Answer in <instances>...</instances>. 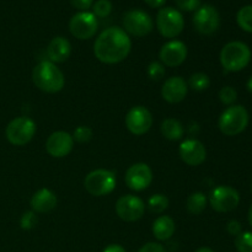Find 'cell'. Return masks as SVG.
<instances>
[{"label": "cell", "instance_id": "22", "mask_svg": "<svg viewBox=\"0 0 252 252\" xmlns=\"http://www.w3.org/2000/svg\"><path fill=\"white\" fill-rule=\"evenodd\" d=\"M160 130H161V134L171 142L182 139L185 134L184 126L176 118H166V120L162 121Z\"/></svg>", "mask_w": 252, "mask_h": 252}, {"label": "cell", "instance_id": "40", "mask_svg": "<svg viewBox=\"0 0 252 252\" xmlns=\"http://www.w3.org/2000/svg\"><path fill=\"white\" fill-rule=\"evenodd\" d=\"M248 219H249V224L251 225L252 228V203L250 206V208H249V214H248Z\"/></svg>", "mask_w": 252, "mask_h": 252}, {"label": "cell", "instance_id": "34", "mask_svg": "<svg viewBox=\"0 0 252 252\" xmlns=\"http://www.w3.org/2000/svg\"><path fill=\"white\" fill-rule=\"evenodd\" d=\"M226 231H228L230 235L238 236L239 234L243 233V226H241V223L239 220H230L228 224H226Z\"/></svg>", "mask_w": 252, "mask_h": 252}, {"label": "cell", "instance_id": "24", "mask_svg": "<svg viewBox=\"0 0 252 252\" xmlns=\"http://www.w3.org/2000/svg\"><path fill=\"white\" fill-rule=\"evenodd\" d=\"M169 198L162 193H155L148 199V209L153 214H162L169 208Z\"/></svg>", "mask_w": 252, "mask_h": 252}, {"label": "cell", "instance_id": "19", "mask_svg": "<svg viewBox=\"0 0 252 252\" xmlns=\"http://www.w3.org/2000/svg\"><path fill=\"white\" fill-rule=\"evenodd\" d=\"M71 54V44L65 37L57 36L49 42L47 47V56L48 61L54 64L64 63L69 59Z\"/></svg>", "mask_w": 252, "mask_h": 252}, {"label": "cell", "instance_id": "33", "mask_svg": "<svg viewBox=\"0 0 252 252\" xmlns=\"http://www.w3.org/2000/svg\"><path fill=\"white\" fill-rule=\"evenodd\" d=\"M175 2L181 11L186 12L197 11L202 5L201 0H175Z\"/></svg>", "mask_w": 252, "mask_h": 252}, {"label": "cell", "instance_id": "25", "mask_svg": "<svg viewBox=\"0 0 252 252\" xmlns=\"http://www.w3.org/2000/svg\"><path fill=\"white\" fill-rule=\"evenodd\" d=\"M236 22L243 31L252 33V5H245L239 10Z\"/></svg>", "mask_w": 252, "mask_h": 252}, {"label": "cell", "instance_id": "10", "mask_svg": "<svg viewBox=\"0 0 252 252\" xmlns=\"http://www.w3.org/2000/svg\"><path fill=\"white\" fill-rule=\"evenodd\" d=\"M98 29L97 17L90 11H80L69 21V31L80 41L93 38Z\"/></svg>", "mask_w": 252, "mask_h": 252}, {"label": "cell", "instance_id": "3", "mask_svg": "<svg viewBox=\"0 0 252 252\" xmlns=\"http://www.w3.org/2000/svg\"><path fill=\"white\" fill-rule=\"evenodd\" d=\"M219 61L224 70L230 73L241 71L251 62V49L244 42L231 41L221 48Z\"/></svg>", "mask_w": 252, "mask_h": 252}, {"label": "cell", "instance_id": "8", "mask_svg": "<svg viewBox=\"0 0 252 252\" xmlns=\"http://www.w3.org/2000/svg\"><path fill=\"white\" fill-rule=\"evenodd\" d=\"M208 202L218 213H228L238 208L240 203V193L234 187L220 185L212 189Z\"/></svg>", "mask_w": 252, "mask_h": 252}, {"label": "cell", "instance_id": "27", "mask_svg": "<svg viewBox=\"0 0 252 252\" xmlns=\"http://www.w3.org/2000/svg\"><path fill=\"white\" fill-rule=\"evenodd\" d=\"M238 252H252V231H243L235 238Z\"/></svg>", "mask_w": 252, "mask_h": 252}, {"label": "cell", "instance_id": "42", "mask_svg": "<svg viewBox=\"0 0 252 252\" xmlns=\"http://www.w3.org/2000/svg\"><path fill=\"white\" fill-rule=\"evenodd\" d=\"M251 191H252V184H251Z\"/></svg>", "mask_w": 252, "mask_h": 252}, {"label": "cell", "instance_id": "29", "mask_svg": "<svg viewBox=\"0 0 252 252\" xmlns=\"http://www.w3.org/2000/svg\"><path fill=\"white\" fill-rule=\"evenodd\" d=\"M147 73L148 76L150 78V80L159 81L164 78L166 70H165V65L161 62H152V63L148 65Z\"/></svg>", "mask_w": 252, "mask_h": 252}, {"label": "cell", "instance_id": "2", "mask_svg": "<svg viewBox=\"0 0 252 252\" xmlns=\"http://www.w3.org/2000/svg\"><path fill=\"white\" fill-rule=\"evenodd\" d=\"M32 80L39 90L47 94L59 93L65 85L63 71L57 66V64L49 61H42L34 66Z\"/></svg>", "mask_w": 252, "mask_h": 252}, {"label": "cell", "instance_id": "11", "mask_svg": "<svg viewBox=\"0 0 252 252\" xmlns=\"http://www.w3.org/2000/svg\"><path fill=\"white\" fill-rule=\"evenodd\" d=\"M193 26L198 33L203 36H211L220 26V15L218 10L209 4L201 5L193 15Z\"/></svg>", "mask_w": 252, "mask_h": 252}, {"label": "cell", "instance_id": "41", "mask_svg": "<svg viewBox=\"0 0 252 252\" xmlns=\"http://www.w3.org/2000/svg\"><path fill=\"white\" fill-rule=\"evenodd\" d=\"M196 252H214V251L209 248H199Z\"/></svg>", "mask_w": 252, "mask_h": 252}, {"label": "cell", "instance_id": "39", "mask_svg": "<svg viewBox=\"0 0 252 252\" xmlns=\"http://www.w3.org/2000/svg\"><path fill=\"white\" fill-rule=\"evenodd\" d=\"M246 89H248V91H250L252 94V75L249 78L248 83H246Z\"/></svg>", "mask_w": 252, "mask_h": 252}, {"label": "cell", "instance_id": "16", "mask_svg": "<svg viewBox=\"0 0 252 252\" xmlns=\"http://www.w3.org/2000/svg\"><path fill=\"white\" fill-rule=\"evenodd\" d=\"M179 155L189 166H199L207 159L206 147L197 139H186L180 144Z\"/></svg>", "mask_w": 252, "mask_h": 252}, {"label": "cell", "instance_id": "36", "mask_svg": "<svg viewBox=\"0 0 252 252\" xmlns=\"http://www.w3.org/2000/svg\"><path fill=\"white\" fill-rule=\"evenodd\" d=\"M71 5L80 11H88L94 4V0H70Z\"/></svg>", "mask_w": 252, "mask_h": 252}, {"label": "cell", "instance_id": "28", "mask_svg": "<svg viewBox=\"0 0 252 252\" xmlns=\"http://www.w3.org/2000/svg\"><path fill=\"white\" fill-rule=\"evenodd\" d=\"M219 100L223 105L233 106L238 100V91L233 86H224L219 91Z\"/></svg>", "mask_w": 252, "mask_h": 252}, {"label": "cell", "instance_id": "23", "mask_svg": "<svg viewBox=\"0 0 252 252\" xmlns=\"http://www.w3.org/2000/svg\"><path fill=\"white\" fill-rule=\"evenodd\" d=\"M208 203V198L203 192H194L189 194L186 202V208L192 216H199L204 212Z\"/></svg>", "mask_w": 252, "mask_h": 252}, {"label": "cell", "instance_id": "26", "mask_svg": "<svg viewBox=\"0 0 252 252\" xmlns=\"http://www.w3.org/2000/svg\"><path fill=\"white\" fill-rule=\"evenodd\" d=\"M187 85H189V89L191 88L194 91H204L211 85V79L204 73H194L189 76Z\"/></svg>", "mask_w": 252, "mask_h": 252}, {"label": "cell", "instance_id": "30", "mask_svg": "<svg viewBox=\"0 0 252 252\" xmlns=\"http://www.w3.org/2000/svg\"><path fill=\"white\" fill-rule=\"evenodd\" d=\"M112 11V2L110 0H97L93 4V14L96 17H107Z\"/></svg>", "mask_w": 252, "mask_h": 252}, {"label": "cell", "instance_id": "15", "mask_svg": "<svg viewBox=\"0 0 252 252\" xmlns=\"http://www.w3.org/2000/svg\"><path fill=\"white\" fill-rule=\"evenodd\" d=\"M187 54H189V51L184 42L179 39H171L161 47L159 52V58L165 66L176 68L186 61Z\"/></svg>", "mask_w": 252, "mask_h": 252}, {"label": "cell", "instance_id": "13", "mask_svg": "<svg viewBox=\"0 0 252 252\" xmlns=\"http://www.w3.org/2000/svg\"><path fill=\"white\" fill-rule=\"evenodd\" d=\"M153 126V115L144 106H134L126 116V127L132 134L143 135Z\"/></svg>", "mask_w": 252, "mask_h": 252}, {"label": "cell", "instance_id": "1", "mask_svg": "<svg viewBox=\"0 0 252 252\" xmlns=\"http://www.w3.org/2000/svg\"><path fill=\"white\" fill-rule=\"evenodd\" d=\"M132 41L127 32L121 27L103 30L94 43V54L105 64H117L125 61L130 53Z\"/></svg>", "mask_w": 252, "mask_h": 252}, {"label": "cell", "instance_id": "17", "mask_svg": "<svg viewBox=\"0 0 252 252\" xmlns=\"http://www.w3.org/2000/svg\"><path fill=\"white\" fill-rule=\"evenodd\" d=\"M73 148V135L69 134L68 132H64V130L53 132L46 142L47 153L52 158H57V159H61V158H64L70 154Z\"/></svg>", "mask_w": 252, "mask_h": 252}, {"label": "cell", "instance_id": "12", "mask_svg": "<svg viewBox=\"0 0 252 252\" xmlns=\"http://www.w3.org/2000/svg\"><path fill=\"white\" fill-rule=\"evenodd\" d=\"M116 213L122 220L133 223L143 218L145 204L142 198L134 194H125L116 202Z\"/></svg>", "mask_w": 252, "mask_h": 252}, {"label": "cell", "instance_id": "4", "mask_svg": "<svg viewBox=\"0 0 252 252\" xmlns=\"http://www.w3.org/2000/svg\"><path fill=\"white\" fill-rule=\"evenodd\" d=\"M250 115L243 105H233L223 111L218 121V127L224 135L235 137L246 129Z\"/></svg>", "mask_w": 252, "mask_h": 252}, {"label": "cell", "instance_id": "6", "mask_svg": "<svg viewBox=\"0 0 252 252\" xmlns=\"http://www.w3.org/2000/svg\"><path fill=\"white\" fill-rule=\"evenodd\" d=\"M157 27L165 38H176L185 29L184 15L175 7H161L157 15Z\"/></svg>", "mask_w": 252, "mask_h": 252}, {"label": "cell", "instance_id": "14", "mask_svg": "<svg viewBox=\"0 0 252 252\" xmlns=\"http://www.w3.org/2000/svg\"><path fill=\"white\" fill-rule=\"evenodd\" d=\"M126 185L132 191L140 192L147 189L153 182V171L145 162H137L128 167L125 176Z\"/></svg>", "mask_w": 252, "mask_h": 252}, {"label": "cell", "instance_id": "35", "mask_svg": "<svg viewBox=\"0 0 252 252\" xmlns=\"http://www.w3.org/2000/svg\"><path fill=\"white\" fill-rule=\"evenodd\" d=\"M138 252H167L166 249L159 243H148L143 245Z\"/></svg>", "mask_w": 252, "mask_h": 252}, {"label": "cell", "instance_id": "32", "mask_svg": "<svg viewBox=\"0 0 252 252\" xmlns=\"http://www.w3.org/2000/svg\"><path fill=\"white\" fill-rule=\"evenodd\" d=\"M93 129L88 126H79L73 133V139L74 142H78V143H88L90 142L91 138H93Z\"/></svg>", "mask_w": 252, "mask_h": 252}, {"label": "cell", "instance_id": "37", "mask_svg": "<svg viewBox=\"0 0 252 252\" xmlns=\"http://www.w3.org/2000/svg\"><path fill=\"white\" fill-rule=\"evenodd\" d=\"M102 252H127V251H126V249L123 248V246L118 245V244H111V245L106 246Z\"/></svg>", "mask_w": 252, "mask_h": 252}, {"label": "cell", "instance_id": "18", "mask_svg": "<svg viewBox=\"0 0 252 252\" xmlns=\"http://www.w3.org/2000/svg\"><path fill=\"white\" fill-rule=\"evenodd\" d=\"M189 93L187 81L181 76H171L165 80L161 88V96L166 102L180 103L186 98Z\"/></svg>", "mask_w": 252, "mask_h": 252}, {"label": "cell", "instance_id": "21", "mask_svg": "<svg viewBox=\"0 0 252 252\" xmlns=\"http://www.w3.org/2000/svg\"><path fill=\"white\" fill-rule=\"evenodd\" d=\"M153 235L159 241H167L174 236L176 225L175 220L169 216H160L153 223Z\"/></svg>", "mask_w": 252, "mask_h": 252}, {"label": "cell", "instance_id": "9", "mask_svg": "<svg viewBox=\"0 0 252 252\" xmlns=\"http://www.w3.org/2000/svg\"><path fill=\"white\" fill-rule=\"evenodd\" d=\"M123 27L128 34L144 37L153 31L154 21L148 12L140 9H133L123 15Z\"/></svg>", "mask_w": 252, "mask_h": 252}, {"label": "cell", "instance_id": "38", "mask_svg": "<svg viewBox=\"0 0 252 252\" xmlns=\"http://www.w3.org/2000/svg\"><path fill=\"white\" fill-rule=\"evenodd\" d=\"M150 7H154V9H158V7H162V5L165 4L166 0H144Z\"/></svg>", "mask_w": 252, "mask_h": 252}, {"label": "cell", "instance_id": "31", "mask_svg": "<svg viewBox=\"0 0 252 252\" xmlns=\"http://www.w3.org/2000/svg\"><path fill=\"white\" fill-rule=\"evenodd\" d=\"M37 224H38V217H37L36 212L33 211L25 212L21 216V219H20V226L24 230H31Z\"/></svg>", "mask_w": 252, "mask_h": 252}, {"label": "cell", "instance_id": "7", "mask_svg": "<svg viewBox=\"0 0 252 252\" xmlns=\"http://www.w3.org/2000/svg\"><path fill=\"white\" fill-rule=\"evenodd\" d=\"M36 123L33 120L26 116L16 117L7 125L5 129V135L10 144L22 147L26 145L32 140V138L36 134Z\"/></svg>", "mask_w": 252, "mask_h": 252}, {"label": "cell", "instance_id": "5", "mask_svg": "<svg viewBox=\"0 0 252 252\" xmlns=\"http://www.w3.org/2000/svg\"><path fill=\"white\" fill-rule=\"evenodd\" d=\"M117 185L116 174L107 169H96L89 172L84 180L86 191L95 197L107 196L112 193Z\"/></svg>", "mask_w": 252, "mask_h": 252}, {"label": "cell", "instance_id": "20", "mask_svg": "<svg viewBox=\"0 0 252 252\" xmlns=\"http://www.w3.org/2000/svg\"><path fill=\"white\" fill-rule=\"evenodd\" d=\"M58 199L56 193L49 189H41L32 196L31 208L36 213H48L57 207Z\"/></svg>", "mask_w": 252, "mask_h": 252}]
</instances>
